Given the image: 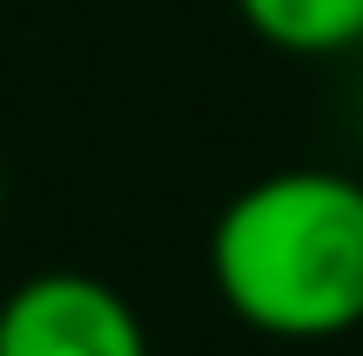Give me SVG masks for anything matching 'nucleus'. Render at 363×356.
<instances>
[{
    "mask_svg": "<svg viewBox=\"0 0 363 356\" xmlns=\"http://www.w3.org/2000/svg\"><path fill=\"white\" fill-rule=\"evenodd\" d=\"M0 356H148V330L115 282L40 269L0 296Z\"/></svg>",
    "mask_w": 363,
    "mask_h": 356,
    "instance_id": "2",
    "label": "nucleus"
},
{
    "mask_svg": "<svg viewBox=\"0 0 363 356\" xmlns=\"http://www.w3.org/2000/svg\"><path fill=\"white\" fill-rule=\"evenodd\" d=\"M0 215H7V168H0Z\"/></svg>",
    "mask_w": 363,
    "mask_h": 356,
    "instance_id": "4",
    "label": "nucleus"
},
{
    "mask_svg": "<svg viewBox=\"0 0 363 356\" xmlns=\"http://www.w3.org/2000/svg\"><path fill=\"white\" fill-rule=\"evenodd\" d=\"M235 21L276 54L330 61L363 47V0H229Z\"/></svg>",
    "mask_w": 363,
    "mask_h": 356,
    "instance_id": "3",
    "label": "nucleus"
},
{
    "mask_svg": "<svg viewBox=\"0 0 363 356\" xmlns=\"http://www.w3.org/2000/svg\"><path fill=\"white\" fill-rule=\"evenodd\" d=\"M208 282L242 330L337 343L363 330V182L343 168H276L222 202Z\"/></svg>",
    "mask_w": 363,
    "mask_h": 356,
    "instance_id": "1",
    "label": "nucleus"
}]
</instances>
